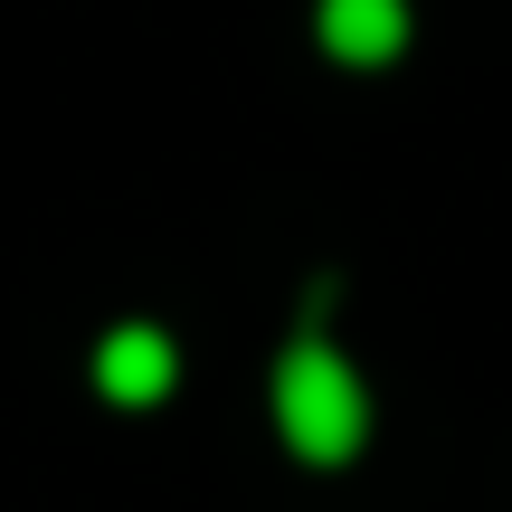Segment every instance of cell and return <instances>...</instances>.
Masks as SVG:
<instances>
[{
  "label": "cell",
  "mask_w": 512,
  "mask_h": 512,
  "mask_svg": "<svg viewBox=\"0 0 512 512\" xmlns=\"http://www.w3.org/2000/svg\"><path fill=\"white\" fill-rule=\"evenodd\" d=\"M275 427H285V446L304 465H351V456H361V437H370V389H361V370H351L313 323L294 332L285 361H275Z\"/></svg>",
  "instance_id": "obj_1"
},
{
  "label": "cell",
  "mask_w": 512,
  "mask_h": 512,
  "mask_svg": "<svg viewBox=\"0 0 512 512\" xmlns=\"http://www.w3.org/2000/svg\"><path fill=\"white\" fill-rule=\"evenodd\" d=\"M171 380H181V351H171V332L152 323H114L105 351H95V389H105L114 408H152L171 399Z\"/></svg>",
  "instance_id": "obj_2"
},
{
  "label": "cell",
  "mask_w": 512,
  "mask_h": 512,
  "mask_svg": "<svg viewBox=\"0 0 512 512\" xmlns=\"http://www.w3.org/2000/svg\"><path fill=\"white\" fill-rule=\"evenodd\" d=\"M313 29H323V48L342 67H389L408 48V0H323Z\"/></svg>",
  "instance_id": "obj_3"
}]
</instances>
